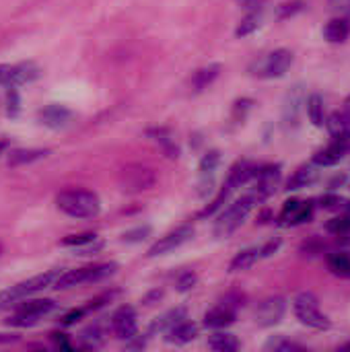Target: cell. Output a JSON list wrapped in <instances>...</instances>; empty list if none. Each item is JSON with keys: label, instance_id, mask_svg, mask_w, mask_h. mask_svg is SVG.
<instances>
[{"label": "cell", "instance_id": "20", "mask_svg": "<svg viewBox=\"0 0 350 352\" xmlns=\"http://www.w3.org/2000/svg\"><path fill=\"white\" fill-rule=\"evenodd\" d=\"M324 37L330 41V43H344L350 37V19L340 14L332 21L326 23L324 27Z\"/></svg>", "mask_w": 350, "mask_h": 352}, {"label": "cell", "instance_id": "41", "mask_svg": "<svg viewBox=\"0 0 350 352\" xmlns=\"http://www.w3.org/2000/svg\"><path fill=\"white\" fill-rule=\"evenodd\" d=\"M196 283H198V276H196L194 272H184V274L177 278L175 289H177L179 293H186V291L194 289V285H196Z\"/></svg>", "mask_w": 350, "mask_h": 352}, {"label": "cell", "instance_id": "16", "mask_svg": "<svg viewBox=\"0 0 350 352\" xmlns=\"http://www.w3.org/2000/svg\"><path fill=\"white\" fill-rule=\"evenodd\" d=\"M256 171H258V167H256L254 163H250V161H239V163H235V165L231 167L225 186L231 188V190L235 192L237 188L250 184V182L256 177Z\"/></svg>", "mask_w": 350, "mask_h": 352}, {"label": "cell", "instance_id": "18", "mask_svg": "<svg viewBox=\"0 0 350 352\" xmlns=\"http://www.w3.org/2000/svg\"><path fill=\"white\" fill-rule=\"evenodd\" d=\"M184 320H188V311H186V307L169 309V311H165L163 316H159V318L151 324L149 334H151V336L161 334V332H165V334H167L173 326H177V324H179V322H184Z\"/></svg>", "mask_w": 350, "mask_h": 352}, {"label": "cell", "instance_id": "37", "mask_svg": "<svg viewBox=\"0 0 350 352\" xmlns=\"http://www.w3.org/2000/svg\"><path fill=\"white\" fill-rule=\"evenodd\" d=\"M318 202L326 210H347V208H350V200H344L336 194H324Z\"/></svg>", "mask_w": 350, "mask_h": 352}, {"label": "cell", "instance_id": "9", "mask_svg": "<svg viewBox=\"0 0 350 352\" xmlns=\"http://www.w3.org/2000/svg\"><path fill=\"white\" fill-rule=\"evenodd\" d=\"M291 66H293V52L281 47V50L270 52L264 60H260L254 74L262 78H281L289 72Z\"/></svg>", "mask_w": 350, "mask_h": 352}, {"label": "cell", "instance_id": "19", "mask_svg": "<svg viewBox=\"0 0 350 352\" xmlns=\"http://www.w3.org/2000/svg\"><path fill=\"white\" fill-rule=\"evenodd\" d=\"M326 128L334 140L350 142V113L347 109L330 113V118L326 120Z\"/></svg>", "mask_w": 350, "mask_h": 352}, {"label": "cell", "instance_id": "11", "mask_svg": "<svg viewBox=\"0 0 350 352\" xmlns=\"http://www.w3.org/2000/svg\"><path fill=\"white\" fill-rule=\"evenodd\" d=\"M281 171H283V167H281L278 163H276V165L258 167L256 177H254L256 186H254V190H252V194H254V198L258 200V204L264 202L266 198H270V196L274 194V190H276V186H278V182H281Z\"/></svg>", "mask_w": 350, "mask_h": 352}, {"label": "cell", "instance_id": "43", "mask_svg": "<svg viewBox=\"0 0 350 352\" xmlns=\"http://www.w3.org/2000/svg\"><path fill=\"white\" fill-rule=\"evenodd\" d=\"M118 293L116 291H111V293H103L101 297H97V299H93V301H89V305L85 307V311H95V309H99V307H103L105 303H109L113 297H116Z\"/></svg>", "mask_w": 350, "mask_h": 352}, {"label": "cell", "instance_id": "30", "mask_svg": "<svg viewBox=\"0 0 350 352\" xmlns=\"http://www.w3.org/2000/svg\"><path fill=\"white\" fill-rule=\"evenodd\" d=\"M328 268L336 276L350 278V256L349 254H330L328 256Z\"/></svg>", "mask_w": 350, "mask_h": 352}, {"label": "cell", "instance_id": "49", "mask_svg": "<svg viewBox=\"0 0 350 352\" xmlns=\"http://www.w3.org/2000/svg\"><path fill=\"white\" fill-rule=\"evenodd\" d=\"M161 291H155V293H151L149 297H144V305H153V301H157V299H161Z\"/></svg>", "mask_w": 350, "mask_h": 352}, {"label": "cell", "instance_id": "46", "mask_svg": "<svg viewBox=\"0 0 350 352\" xmlns=\"http://www.w3.org/2000/svg\"><path fill=\"white\" fill-rule=\"evenodd\" d=\"M281 243H283V241H281L278 237H276V239H270V241L260 250V256H262V258H270L272 254H276V252L281 250Z\"/></svg>", "mask_w": 350, "mask_h": 352}, {"label": "cell", "instance_id": "21", "mask_svg": "<svg viewBox=\"0 0 350 352\" xmlns=\"http://www.w3.org/2000/svg\"><path fill=\"white\" fill-rule=\"evenodd\" d=\"M47 155H50L47 148H17V151L8 153L6 163H8V167H21V165L35 163V161H39V159H43Z\"/></svg>", "mask_w": 350, "mask_h": 352}, {"label": "cell", "instance_id": "5", "mask_svg": "<svg viewBox=\"0 0 350 352\" xmlns=\"http://www.w3.org/2000/svg\"><path fill=\"white\" fill-rule=\"evenodd\" d=\"M293 309H295V316L301 324L314 328V330H330L332 328V320L320 311V303H318V297L314 293H301L297 295L295 303H293Z\"/></svg>", "mask_w": 350, "mask_h": 352}, {"label": "cell", "instance_id": "55", "mask_svg": "<svg viewBox=\"0 0 350 352\" xmlns=\"http://www.w3.org/2000/svg\"><path fill=\"white\" fill-rule=\"evenodd\" d=\"M0 252H2V248H0Z\"/></svg>", "mask_w": 350, "mask_h": 352}, {"label": "cell", "instance_id": "53", "mask_svg": "<svg viewBox=\"0 0 350 352\" xmlns=\"http://www.w3.org/2000/svg\"><path fill=\"white\" fill-rule=\"evenodd\" d=\"M344 109H347V111H349V113H350V95H349V97H347V101H344Z\"/></svg>", "mask_w": 350, "mask_h": 352}, {"label": "cell", "instance_id": "32", "mask_svg": "<svg viewBox=\"0 0 350 352\" xmlns=\"http://www.w3.org/2000/svg\"><path fill=\"white\" fill-rule=\"evenodd\" d=\"M326 231H328V233H332V235H338V237H342V235H349L350 233V208L342 210V214H340V217H334V219H330V221L326 223Z\"/></svg>", "mask_w": 350, "mask_h": 352}, {"label": "cell", "instance_id": "28", "mask_svg": "<svg viewBox=\"0 0 350 352\" xmlns=\"http://www.w3.org/2000/svg\"><path fill=\"white\" fill-rule=\"evenodd\" d=\"M208 349L219 352H235L241 349V342H239L233 334L219 332V334H212V336L208 338Z\"/></svg>", "mask_w": 350, "mask_h": 352}, {"label": "cell", "instance_id": "25", "mask_svg": "<svg viewBox=\"0 0 350 352\" xmlns=\"http://www.w3.org/2000/svg\"><path fill=\"white\" fill-rule=\"evenodd\" d=\"M39 76V66L33 62H21V64H12L10 68V85L8 87H19L25 82H31Z\"/></svg>", "mask_w": 350, "mask_h": 352}, {"label": "cell", "instance_id": "4", "mask_svg": "<svg viewBox=\"0 0 350 352\" xmlns=\"http://www.w3.org/2000/svg\"><path fill=\"white\" fill-rule=\"evenodd\" d=\"M58 276H60L58 270H47V272L35 274V276H31L29 280H23V283H19V285L10 287V289H6V291H2V293H0V309L12 307V305H17L19 301L27 299V297H31V295H35V293L47 289V287H52V285L56 283Z\"/></svg>", "mask_w": 350, "mask_h": 352}, {"label": "cell", "instance_id": "47", "mask_svg": "<svg viewBox=\"0 0 350 352\" xmlns=\"http://www.w3.org/2000/svg\"><path fill=\"white\" fill-rule=\"evenodd\" d=\"M330 8L338 14H350V0H328Z\"/></svg>", "mask_w": 350, "mask_h": 352}, {"label": "cell", "instance_id": "12", "mask_svg": "<svg viewBox=\"0 0 350 352\" xmlns=\"http://www.w3.org/2000/svg\"><path fill=\"white\" fill-rule=\"evenodd\" d=\"M285 314H287V301L283 297H268L256 307L254 322L260 328H272L285 318Z\"/></svg>", "mask_w": 350, "mask_h": 352}, {"label": "cell", "instance_id": "50", "mask_svg": "<svg viewBox=\"0 0 350 352\" xmlns=\"http://www.w3.org/2000/svg\"><path fill=\"white\" fill-rule=\"evenodd\" d=\"M8 342H17V336H12V334H0V344H8Z\"/></svg>", "mask_w": 350, "mask_h": 352}, {"label": "cell", "instance_id": "22", "mask_svg": "<svg viewBox=\"0 0 350 352\" xmlns=\"http://www.w3.org/2000/svg\"><path fill=\"white\" fill-rule=\"evenodd\" d=\"M219 74H221V64H208V66L196 70L192 74V82H190L192 91L194 93H202L204 89H208L219 78Z\"/></svg>", "mask_w": 350, "mask_h": 352}, {"label": "cell", "instance_id": "52", "mask_svg": "<svg viewBox=\"0 0 350 352\" xmlns=\"http://www.w3.org/2000/svg\"><path fill=\"white\" fill-rule=\"evenodd\" d=\"M8 146H10V142H8V140H4V138H0V155H2Z\"/></svg>", "mask_w": 350, "mask_h": 352}, {"label": "cell", "instance_id": "23", "mask_svg": "<svg viewBox=\"0 0 350 352\" xmlns=\"http://www.w3.org/2000/svg\"><path fill=\"white\" fill-rule=\"evenodd\" d=\"M146 134H149L151 140H155L163 148V153L169 159H177L179 157V146L175 144V138H173V134L167 128H151Z\"/></svg>", "mask_w": 350, "mask_h": 352}, {"label": "cell", "instance_id": "10", "mask_svg": "<svg viewBox=\"0 0 350 352\" xmlns=\"http://www.w3.org/2000/svg\"><path fill=\"white\" fill-rule=\"evenodd\" d=\"M192 235H194V227H192V225H182V227H177L175 231L163 235L159 241H155V243L151 245V250L146 252V256H149V258L167 256V254L175 252L177 248H182L184 243H188V241L192 239Z\"/></svg>", "mask_w": 350, "mask_h": 352}, {"label": "cell", "instance_id": "6", "mask_svg": "<svg viewBox=\"0 0 350 352\" xmlns=\"http://www.w3.org/2000/svg\"><path fill=\"white\" fill-rule=\"evenodd\" d=\"M155 182H157L155 171L146 165H136V163L126 165L118 177L120 190L126 194H140L144 190H151L155 186Z\"/></svg>", "mask_w": 350, "mask_h": 352}, {"label": "cell", "instance_id": "8", "mask_svg": "<svg viewBox=\"0 0 350 352\" xmlns=\"http://www.w3.org/2000/svg\"><path fill=\"white\" fill-rule=\"evenodd\" d=\"M56 307V303L52 299H33L27 303H21L12 318L8 320V326L12 328H29L33 324H37L41 318H45L47 314H52Z\"/></svg>", "mask_w": 350, "mask_h": 352}, {"label": "cell", "instance_id": "33", "mask_svg": "<svg viewBox=\"0 0 350 352\" xmlns=\"http://www.w3.org/2000/svg\"><path fill=\"white\" fill-rule=\"evenodd\" d=\"M221 165V153L208 151L200 161V177H215V171Z\"/></svg>", "mask_w": 350, "mask_h": 352}, {"label": "cell", "instance_id": "7", "mask_svg": "<svg viewBox=\"0 0 350 352\" xmlns=\"http://www.w3.org/2000/svg\"><path fill=\"white\" fill-rule=\"evenodd\" d=\"M305 101L307 95L303 85H295L287 91L283 101V113H281V122L287 132H293L301 126V113L305 109Z\"/></svg>", "mask_w": 350, "mask_h": 352}, {"label": "cell", "instance_id": "44", "mask_svg": "<svg viewBox=\"0 0 350 352\" xmlns=\"http://www.w3.org/2000/svg\"><path fill=\"white\" fill-rule=\"evenodd\" d=\"M324 250H326V245H324L320 239L307 241V243H303V248H301V252H303L305 256H318V254H324Z\"/></svg>", "mask_w": 350, "mask_h": 352}, {"label": "cell", "instance_id": "39", "mask_svg": "<svg viewBox=\"0 0 350 352\" xmlns=\"http://www.w3.org/2000/svg\"><path fill=\"white\" fill-rule=\"evenodd\" d=\"M254 107V101L252 99H248V97H243V99H237L235 101V105H233V120L237 122V124H241L243 120H245V116H248V111Z\"/></svg>", "mask_w": 350, "mask_h": 352}, {"label": "cell", "instance_id": "14", "mask_svg": "<svg viewBox=\"0 0 350 352\" xmlns=\"http://www.w3.org/2000/svg\"><path fill=\"white\" fill-rule=\"evenodd\" d=\"M70 120H72V111H70L68 107H64V105L52 103V105H47V107H43V109L39 111V122H41L43 126L52 128V130H62V128H66V126L70 124Z\"/></svg>", "mask_w": 350, "mask_h": 352}, {"label": "cell", "instance_id": "40", "mask_svg": "<svg viewBox=\"0 0 350 352\" xmlns=\"http://www.w3.org/2000/svg\"><path fill=\"white\" fill-rule=\"evenodd\" d=\"M305 8V2L303 0H293V2H285L278 6V19H289V16H295L297 12H301Z\"/></svg>", "mask_w": 350, "mask_h": 352}, {"label": "cell", "instance_id": "51", "mask_svg": "<svg viewBox=\"0 0 350 352\" xmlns=\"http://www.w3.org/2000/svg\"><path fill=\"white\" fill-rule=\"evenodd\" d=\"M126 349H144V340H134V342H128Z\"/></svg>", "mask_w": 350, "mask_h": 352}, {"label": "cell", "instance_id": "1", "mask_svg": "<svg viewBox=\"0 0 350 352\" xmlns=\"http://www.w3.org/2000/svg\"><path fill=\"white\" fill-rule=\"evenodd\" d=\"M56 206L72 219H95L101 210V200L91 190H64L56 196Z\"/></svg>", "mask_w": 350, "mask_h": 352}, {"label": "cell", "instance_id": "24", "mask_svg": "<svg viewBox=\"0 0 350 352\" xmlns=\"http://www.w3.org/2000/svg\"><path fill=\"white\" fill-rule=\"evenodd\" d=\"M316 179H318V165H303V167H299V169L293 173V177L287 182V190H289V192L303 190V188L316 184Z\"/></svg>", "mask_w": 350, "mask_h": 352}, {"label": "cell", "instance_id": "13", "mask_svg": "<svg viewBox=\"0 0 350 352\" xmlns=\"http://www.w3.org/2000/svg\"><path fill=\"white\" fill-rule=\"evenodd\" d=\"M111 330L118 338L122 340H130L136 336L138 332V322H136V311L128 305L120 307L113 316H111Z\"/></svg>", "mask_w": 350, "mask_h": 352}, {"label": "cell", "instance_id": "45", "mask_svg": "<svg viewBox=\"0 0 350 352\" xmlns=\"http://www.w3.org/2000/svg\"><path fill=\"white\" fill-rule=\"evenodd\" d=\"M266 2H268V0H237V4H239L241 8H245L248 12H260V10L264 8Z\"/></svg>", "mask_w": 350, "mask_h": 352}, {"label": "cell", "instance_id": "31", "mask_svg": "<svg viewBox=\"0 0 350 352\" xmlns=\"http://www.w3.org/2000/svg\"><path fill=\"white\" fill-rule=\"evenodd\" d=\"M264 351H270V352H301L305 351L301 344H297V342H293V340H289V338H285V336H272L266 344H264Z\"/></svg>", "mask_w": 350, "mask_h": 352}, {"label": "cell", "instance_id": "54", "mask_svg": "<svg viewBox=\"0 0 350 352\" xmlns=\"http://www.w3.org/2000/svg\"><path fill=\"white\" fill-rule=\"evenodd\" d=\"M340 351H350V342L349 344H344V346H340Z\"/></svg>", "mask_w": 350, "mask_h": 352}, {"label": "cell", "instance_id": "38", "mask_svg": "<svg viewBox=\"0 0 350 352\" xmlns=\"http://www.w3.org/2000/svg\"><path fill=\"white\" fill-rule=\"evenodd\" d=\"M151 227L149 225H142V227H136V229H132V231H126L124 235H122V241H126V243H140V241H144L149 235H151Z\"/></svg>", "mask_w": 350, "mask_h": 352}, {"label": "cell", "instance_id": "48", "mask_svg": "<svg viewBox=\"0 0 350 352\" xmlns=\"http://www.w3.org/2000/svg\"><path fill=\"white\" fill-rule=\"evenodd\" d=\"M85 314H87L85 309H74V311H70V314L62 320V324H64V326H70V324H74L78 318H83Z\"/></svg>", "mask_w": 350, "mask_h": 352}, {"label": "cell", "instance_id": "2", "mask_svg": "<svg viewBox=\"0 0 350 352\" xmlns=\"http://www.w3.org/2000/svg\"><path fill=\"white\" fill-rule=\"evenodd\" d=\"M258 204V200L254 198V194L250 192V194H245V196H241L239 200H235L219 219H217V223H215V237L217 239H227V237H231L241 225H243V221L248 219V214L252 212V208Z\"/></svg>", "mask_w": 350, "mask_h": 352}, {"label": "cell", "instance_id": "34", "mask_svg": "<svg viewBox=\"0 0 350 352\" xmlns=\"http://www.w3.org/2000/svg\"><path fill=\"white\" fill-rule=\"evenodd\" d=\"M258 27H260V12H248V14L241 19L239 27L235 29V35H237V37L252 35Z\"/></svg>", "mask_w": 350, "mask_h": 352}, {"label": "cell", "instance_id": "26", "mask_svg": "<svg viewBox=\"0 0 350 352\" xmlns=\"http://www.w3.org/2000/svg\"><path fill=\"white\" fill-rule=\"evenodd\" d=\"M196 336H198V326L188 322V320H184V322H179L177 326H173L167 332V342H171V344H188Z\"/></svg>", "mask_w": 350, "mask_h": 352}, {"label": "cell", "instance_id": "17", "mask_svg": "<svg viewBox=\"0 0 350 352\" xmlns=\"http://www.w3.org/2000/svg\"><path fill=\"white\" fill-rule=\"evenodd\" d=\"M237 314H235V307L223 303L219 307H212L210 311H206L204 316V326L206 328H212V330H223L227 326H231L235 322Z\"/></svg>", "mask_w": 350, "mask_h": 352}, {"label": "cell", "instance_id": "3", "mask_svg": "<svg viewBox=\"0 0 350 352\" xmlns=\"http://www.w3.org/2000/svg\"><path fill=\"white\" fill-rule=\"evenodd\" d=\"M118 264L113 262H105V264H95V266H85V268H74V270H66L62 272L56 283L52 285L54 289H72V287H80V285H91V283H101L105 278H109L111 274H116Z\"/></svg>", "mask_w": 350, "mask_h": 352}, {"label": "cell", "instance_id": "15", "mask_svg": "<svg viewBox=\"0 0 350 352\" xmlns=\"http://www.w3.org/2000/svg\"><path fill=\"white\" fill-rule=\"evenodd\" d=\"M347 153H349V142L332 140V144H328L326 148H322V151H318L314 155V165H318V167H332V165L340 163Z\"/></svg>", "mask_w": 350, "mask_h": 352}, {"label": "cell", "instance_id": "42", "mask_svg": "<svg viewBox=\"0 0 350 352\" xmlns=\"http://www.w3.org/2000/svg\"><path fill=\"white\" fill-rule=\"evenodd\" d=\"M19 103H21V101H19L17 87H8V107H6L8 116H17V113H19V109H21Z\"/></svg>", "mask_w": 350, "mask_h": 352}, {"label": "cell", "instance_id": "27", "mask_svg": "<svg viewBox=\"0 0 350 352\" xmlns=\"http://www.w3.org/2000/svg\"><path fill=\"white\" fill-rule=\"evenodd\" d=\"M260 250L258 248H248V250H241L229 264V272H243L248 268H252L258 260H260Z\"/></svg>", "mask_w": 350, "mask_h": 352}, {"label": "cell", "instance_id": "36", "mask_svg": "<svg viewBox=\"0 0 350 352\" xmlns=\"http://www.w3.org/2000/svg\"><path fill=\"white\" fill-rule=\"evenodd\" d=\"M93 241H97V235H95V233H78V235H68V237H64L60 243H62L64 248H74V250H78V248H85V245L93 243Z\"/></svg>", "mask_w": 350, "mask_h": 352}, {"label": "cell", "instance_id": "35", "mask_svg": "<svg viewBox=\"0 0 350 352\" xmlns=\"http://www.w3.org/2000/svg\"><path fill=\"white\" fill-rule=\"evenodd\" d=\"M231 194H233V190L225 186V188H223V190L219 192V196H217V198H215V200H212V202H210V204H208V206H206V208H204V210H202V212H200L198 217H200V219L212 217V214H215V212H217L219 208H223V204H225V202L229 200V196H231Z\"/></svg>", "mask_w": 350, "mask_h": 352}, {"label": "cell", "instance_id": "29", "mask_svg": "<svg viewBox=\"0 0 350 352\" xmlns=\"http://www.w3.org/2000/svg\"><path fill=\"white\" fill-rule=\"evenodd\" d=\"M305 109H307V118H309V122H311L314 126L322 128V126L326 124V118H324V99H322V95H318V93L309 95L307 101H305Z\"/></svg>", "mask_w": 350, "mask_h": 352}]
</instances>
